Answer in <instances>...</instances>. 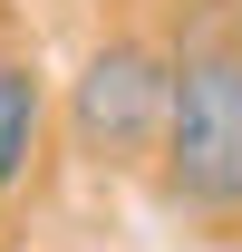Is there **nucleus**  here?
Wrapping results in <instances>:
<instances>
[{
	"label": "nucleus",
	"mask_w": 242,
	"mask_h": 252,
	"mask_svg": "<svg viewBox=\"0 0 242 252\" xmlns=\"http://www.w3.org/2000/svg\"><path fill=\"white\" fill-rule=\"evenodd\" d=\"M165 204L194 223H242V39L175 49V117L155 146Z\"/></svg>",
	"instance_id": "1"
},
{
	"label": "nucleus",
	"mask_w": 242,
	"mask_h": 252,
	"mask_svg": "<svg viewBox=\"0 0 242 252\" xmlns=\"http://www.w3.org/2000/svg\"><path fill=\"white\" fill-rule=\"evenodd\" d=\"M175 117V59L155 39H107L68 88V146L88 165H146Z\"/></svg>",
	"instance_id": "2"
},
{
	"label": "nucleus",
	"mask_w": 242,
	"mask_h": 252,
	"mask_svg": "<svg viewBox=\"0 0 242 252\" xmlns=\"http://www.w3.org/2000/svg\"><path fill=\"white\" fill-rule=\"evenodd\" d=\"M39 126H49V78H39V59H0V194L30 175Z\"/></svg>",
	"instance_id": "3"
}]
</instances>
